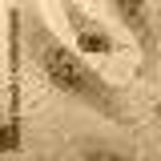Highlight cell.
Segmentation results:
<instances>
[{"mask_svg":"<svg viewBox=\"0 0 161 161\" xmlns=\"http://www.w3.org/2000/svg\"><path fill=\"white\" fill-rule=\"evenodd\" d=\"M16 4L24 8V53H28V64L40 73V80H48V89H57L60 97L77 101L85 109H93L97 117L113 121V125H133L137 117L125 101V89L105 80L80 57V48H69L48 28L36 0H16Z\"/></svg>","mask_w":161,"mask_h":161,"instance_id":"1","label":"cell"},{"mask_svg":"<svg viewBox=\"0 0 161 161\" xmlns=\"http://www.w3.org/2000/svg\"><path fill=\"white\" fill-rule=\"evenodd\" d=\"M60 12H64V20H69L73 40H77L80 53H89V57H113V53L121 48L117 32H113L101 16H93L80 0H60Z\"/></svg>","mask_w":161,"mask_h":161,"instance_id":"3","label":"cell"},{"mask_svg":"<svg viewBox=\"0 0 161 161\" xmlns=\"http://www.w3.org/2000/svg\"><path fill=\"white\" fill-rule=\"evenodd\" d=\"M20 77H8L4 89V125H0V153H20L24 145V109H20Z\"/></svg>","mask_w":161,"mask_h":161,"instance_id":"4","label":"cell"},{"mask_svg":"<svg viewBox=\"0 0 161 161\" xmlns=\"http://www.w3.org/2000/svg\"><path fill=\"white\" fill-rule=\"evenodd\" d=\"M69 153H73V157H113V161H121V157H137V149H113L109 141H93V137L77 141Z\"/></svg>","mask_w":161,"mask_h":161,"instance_id":"5","label":"cell"},{"mask_svg":"<svg viewBox=\"0 0 161 161\" xmlns=\"http://www.w3.org/2000/svg\"><path fill=\"white\" fill-rule=\"evenodd\" d=\"M153 117H157V125H161V101H157V105H153Z\"/></svg>","mask_w":161,"mask_h":161,"instance_id":"6","label":"cell"},{"mask_svg":"<svg viewBox=\"0 0 161 161\" xmlns=\"http://www.w3.org/2000/svg\"><path fill=\"white\" fill-rule=\"evenodd\" d=\"M105 8L137 44L141 80H157L161 77V0H105Z\"/></svg>","mask_w":161,"mask_h":161,"instance_id":"2","label":"cell"}]
</instances>
